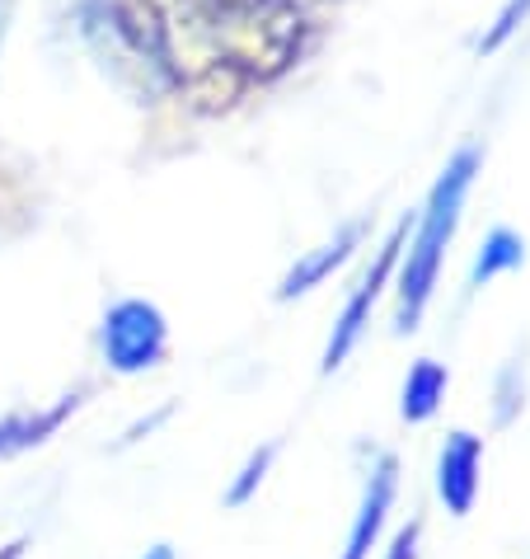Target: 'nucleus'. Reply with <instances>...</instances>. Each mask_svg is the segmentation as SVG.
<instances>
[{
	"instance_id": "f257e3e1",
	"label": "nucleus",
	"mask_w": 530,
	"mask_h": 559,
	"mask_svg": "<svg viewBox=\"0 0 530 559\" xmlns=\"http://www.w3.org/2000/svg\"><path fill=\"white\" fill-rule=\"evenodd\" d=\"M165 43V81L212 108L287 75L305 52L301 0H150Z\"/></svg>"
},
{
	"instance_id": "f03ea898",
	"label": "nucleus",
	"mask_w": 530,
	"mask_h": 559,
	"mask_svg": "<svg viewBox=\"0 0 530 559\" xmlns=\"http://www.w3.org/2000/svg\"><path fill=\"white\" fill-rule=\"evenodd\" d=\"M479 165H483L479 146H460L432 183L427 207L418 216V230H413L409 250H403V269H399V310H395L399 334H413L418 320H423V310L436 292V277H442L446 245L456 240V230H460V212H465V198L474 189Z\"/></svg>"
},
{
	"instance_id": "7ed1b4c3",
	"label": "nucleus",
	"mask_w": 530,
	"mask_h": 559,
	"mask_svg": "<svg viewBox=\"0 0 530 559\" xmlns=\"http://www.w3.org/2000/svg\"><path fill=\"white\" fill-rule=\"evenodd\" d=\"M99 353L108 371L118 377H142V371L160 367L169 357V320L155 301L122 297L104 310L99 324Z\"/></svg>"
},
{
	"instance_id": "20e7f679",
	"label": "nucleus",
	"mask_w": 530,
	"mask_h": 559,
	"mask_svg": "<svg viewBox=\"0 0 530 559\" xmlns=\"http://www.w3.org/2000/svg\"><path fill=\"white\" fill-rule=\"evenodd\" d=\"M403 245H409V216H399V222H395V230H389L385 245L376 250V263H371V269L362 273V283L352 287V297H348V306H342V316L334 320V334H329V344H324V357H320V371H324V377H334V371L352 357V348L362 344V334H366V324H371V310H376L381 292H385V283H389V273L399 269Z\"/></svg>"
},
{
	"instance_id": "39448f33",
	"label": "nucleus",
	"mask_w": 530,
	"mask_h": 559,
	"mask_svg": "<svg viewBox=\"0 0 530 559\" xmlns=\"http://www.w3.org/2000/svg\"><path fill=\"white\" fill-rule=\"evenodd\" d=\"M479 471H483V438L470 428L446 432L442 456H436V493L450 518H470L479 503Z\"/></svg>"
},
{
	"instance_id": "423d86ee",
	"label": "nucleus",
	"mask_w": 530,
	"mask_h": 559,
	"mask_svg": "<svg viewBox=\"0 0 530 559\" xmlns=\"http://www.w3.org/2000/svg\"><path fill=\"white\" fill-rule=\"evenodd\" d=\"M395 493H399V456L381 452L376 465H371V475H366V489H362V503H357L342 559H371V550H376V540L385 532L389 508H395Z\"/></svg>"
},
{
	"instance_id": "0eeeda50",
	"label": "nucleus",
	"mask_w": 530,
	"mask_h": 559,
	"mask_svg": "<svg viewBox=\"0 0 530 559\" xmlns=\"http://www.w3.org/2000/svg\"><path fill=\"white\" fill-rule=\"evenodd\" d=\"M85 405V395L81 391H71V395H57L52 405H43V409H14L0 418V461H10V456H24V452H34V447L43 442H52L61 424Z\"/></svg>"
},
{
	"instance_id": "6e6552de",
	"label": "nucleus",
	"mask_w": 530,
	"mask_h": 559,
	"mask_svg": "<svg viewBox=\"0 0 530 559\" xmlns=\"http://www.w3.org/2000/svg\"><path fill=\"white\" fill-rule=\"evenodd\" d=\"M362 240H366V222L338 226V230H334V240H324L320 250H310V254L282 277V283H277V301H296V297H305V292H315L324 277L338 273L342 263H348L357 250H362Z\"/></svg>"
},
{
	"instance_id": "1a4fd4ad",
	"label": "nucleus",
	"mask_w": 530,
	"mask_h": 559,
	"mask_svg": "<svg viewBox=\"0 0 530 559\" xmlns=\"http://www.w3.org/2000/svg\"><path fill=\"white\" fill-rule=\"evenodd\" d=\"M446 385H450V371L436 362V357H418L409 367V377H403V391H399V418L403 424H427V418L442 409Z\"/></svg>"
},
{
	"instance_id": "9d476101",
	"label": "nucleus",
	"mask_w": 530,
	"mask_h": 559,
	"mask_svg": "<svg viewBox=\"0 0 530 559\" xmlns=\"http://www.w3.org/2000/svg\"><path fill=\"white\" fill-rule=\"evenodd\" d=\"M521 263H526V240L517 236V230L497 226V230H489V240L479 245V254H474V269H470V287H489L493 277H503V273H517Z\"/></svg>"
},
{
	"instance_id": "9b49d317",
	"label": "nucleus",
	"mask_w": 530,
	"mask_h": 559,
	"mask_svg": "<svg viewBox=\"0 0 530 559\" xmlns=\"http://www.w3.org/2000/svg\"><path fill=\"white\" fill-rule=\"evenodd\" d=\"M273 461H277V442H263L258 452H249V461L240 465V475H236V485L226 489V508H244L249 499L258 493V485L268 479L273 471Z\"/></svg>"
},
{
	"instance_id": "f8f14e48",
	"label": "nucleus",
	"mask_w": 530,
	"mask_h": 559,
	"mask_svg": "<svg viewBox=\"0 0 530 559\" xmlns=\"http://www.w3.org/2000/svg\"><path fill=\"white\" fill-rule=\"evenodd\" d=\"M526 14H530V0H507L503 14H497V20H493V28L479 38V52H497V48H507V38L521 28Z\"/></svg>"
},
{
	"instance_id": "ddd939ff",
	"label": "nucleus",
	"mask_w": 530,
	"mask_h": 559,
	"mask_svg": "<svg viewBox=\"0 0 530 559\" xmlns=\"http://www.w3.org/2000/svg\"><path fill=\"white\" fill-rule=\"evenodd\" d=\"M418 540H423V522H409V526H399L395 532V540H389V550H385V559H418Z\"/></svg>"
},
{
	"instance_id": "4468645a",
	"label": "nucleus",
	"mask_w": 530,
	"mask_h": 559,
	"mask_svg": "<svg viewBox=\"0 0 530 559\" xmlns=\"http://www.w3.org/2000/svg\"><path fill=\"white\" fill-rule=\"evenodd\" d=\"M142 559H174V546H169V540H160V546H150Z\"/></svg>"
},
{
	"instance_id": "2eb2a0df",
	"label": "nucleus",
	"mask_w": 530,
	"mask_h": 559,
	"mask_svg": "<svg viewBox=\"0 0 530 559\" xmlns=\"http://www.w3.org/2000/svg\"><path fill=\"white\" fill-rule=\"evenodd\" d=\"M28 540H10V546H0V559H20Z\"/></svg>"
},
{
	"instance_id": "dca6fc26",
	"label": "nucleus",
	"mask_w": 530,
	"mask_h": 559,
	"mask_svg": "<svg viewBox=\"0 0 530 559\" xmlns=\"http://www.w3.org/2000/svg\"><path fill=\"white\" fill-rule=\"evenodd\" d=\"M0 5H5V0H0Z\"/></svg>"
}]
</instances>
